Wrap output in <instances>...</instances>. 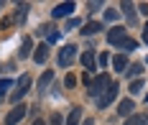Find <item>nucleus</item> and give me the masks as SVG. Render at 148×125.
<instances>
[{
    "label": "nucleus",
    "mask_w": 148,
    "mask_h": 125,
    "mask_svg": "<svg viewBox=\"0 0 148 125\" xmlns=\"http://www.w3.org/2000/svg\"><path fill=\"white\" fill-rule=\"evenodd\" d=\"M115 94H118V84L112 82V84L107 87V92H105L102 97L97 100V107H100V110H105V107H107V105H110V102H112V100H115Z\"/></svg>",
    "instance_id": "obj_6"
},
{
    "label": "nucleus",
    "mask_w": 148,
    "mask_h": 125,
    "mask_svg": "<svg viewBox=\"0 0 148 125\" xmlns=\"http://www.w3.org/2000/svg\"><path fill=\"white\" fill-rule=\"evenodd\" d=\"M10 87H13V82H10V79H0V97H3V94L8 92Z\"/></svg>",
    "instance_id": "obj_20"
},
{
    "label": "nucleus",
    "mask_w": 148,
    "mask_h": 125,
    "mask_svg": "<svg viewBox=\"0 0 148 125\" xmlns=\"http://www.w3.org/2000/svg\"><path fill=\"white\" fill-rule=\"evenodd\" d=\"M140 13H143V16H148V3H143V5H140Z\"/></svg>",
    "instance_id": "obj_27"
},
{
    "label": "nucleus",
    "mask_w": 148,
    "mask_h": 125,
    "mask_svg": "<svg viewBox=\"0 0 148 125\" xmlns=\"http://www.w3.org/2000/svg\"><path fill=\"white\" fill-rule=\"evenodd\" d=\"M110 84H112V82L107 79V74H100V77H95V79L87 84V94H89V97H97V100H100V97L107 92V87H110Z\"/></svg>",
    "instance_id": "obj_1"
},
{
    "label": "nucleus",
    "mask_w": 148,
    "mask_h": 125,
    "mask_svg": "<svg viewBox=\"0 0 148 125\" xmlns=\"http://www.w3.org/2000/svg\"><path fill=\"white\" fill-rule=\"evenodd\" d=\"M82 64H84V69H87V74H89V72H95V69H97V59H95V51H92V48H87V51L82 54Z\"/></svg>",
    "instance_id": "obj_8"
},
{
    "label": "nucleus",
    "mask_w": 148,
    "mask_h": 125,
    "mask_svg": "<svg viewBox=\"0 0 148 125\" xmlns=\"http://www.w3.org/2000/svg\"><path fill=\"white\" fill-rule=\"evenodd\" d=\"M33 125H44V120H36V123H33Z\"/></svg>",
    "instance_id": "obj_30"
},
{
    "label": "nucleus",
    "mask_w": 148,
    "mask_h": 125,
    "mask_svg": "<svg viewBox=\"0 0 148 125\" xmlns=\"http://www.w3.org/2000/svg\"><path fill=\"white\" fill-rule=\"evenodd\" d=\"M28 10H31V5L28 3H26V5H23V3H21V5H18V10H15V23H23V20H26V16H28Z\"/></svg>",
    "instance_id": "obj_13"
},
{
    "label": "nucleus",
    "mask_w": 148,
    "mask_h": 125,
    "mask_svg": "<svg viewBox=\"0 0 148 125\" xmlns=\"http://www.w3.org/2000/svg\"><path fill=\"white\" fill-rule=\"evenodd\" d=\"M72 10H74V3H59L51 10V16L54 18H66V16H72Z\"/></svg>",
    "instance_id": "obj_7"
},
{
    "label": "nucleus",
    "mask_w": 148,
    "mask_h": 125,
    "mask_svg": "<svg viewBox=\"0 0 148 125\" xmlns=\"http://www.w3.org/2000/svg\"><path fill=\"white\" fill-rule=\"evenodd\" d=\"M143 41H146V44H148V26H146V28H143Z\"/></svg>",
    "instance_id": "obj_28"
},
{
    "label": "nucleus",
    "mask_w": 148,
    "mask_h": 125,
    "mask_svg": "<svg viewBox=\"0 0 148 125\" xmlns=\"http://www.w3.org/2000/svg\"><path fill=\"white\" fill-rule=\"evenodd\" d=\"M74 54H77V46H74V44H66V46L59 51V64L61 66H69V64L74 61Z\"/></svg>",
    "instance_id": "obj_4"
},
{
    "label": "nucleus",
    "mask_w": 148,
    "mask_h": 125,
    "mask_svg": "<svg viewBox=\"0 0 148 125\" xmlns=\"http://www.w3.org/2000/svg\"><path fill=\"white\" fill-rule=\"evenodd\" d=\"M79 117H82V107H72L69 117H66V125H77V123H79Z\"/></svg>",
    "instance_id": "obj_16"
},
{
    "label": "nucleus",
    "mask_w": 148,
    "mask_h": 125,
    "mask_svg": "<svg viewBox=\"0 0 148 125\" xmlns=\"http://www.w3.org/2000/svg\"><path fill=\"white\" fill-rule=\"evenodd\" d=\"M31 48H33V44H31V38H26V41L21 44V51H18V56H21V59H26V56L31 54Z\"/></svg>",
    "instance_id": "obj_18"
},
{
    "label": "nucleus",
    "mask_w": 148,
    "mask_h": 125,
    "mask_svg": "<svg viewBox=\"0 0 148 125\" xmlns=\"http://www.w3.org/2000/svg\"><path fill=\"white\" fill-rule=\"evenodd\" d=\"M82 125H95V120H89V117H87V120H84Z\"/></svg>",
    "instance_id": "obj_29"
},
{
    "label": "nucleus",
    "mask_w": 148,
    "mask_h": 125,
    "mask_svg": "<svg viewBox=\"0 0 148 125\" xmlns=\"http://www.w3.org/2000/svg\"><path fill=\"white\" fill-rule=\"evenodd\" d=\"M133 110H135V102H133V100H123V102L118 105V112L123 115V117H130Z\"/></svg>",
    "instance_id": "obj_11"
},
{
    "label": "nucleus",
    "mask_w": 148,
    "mask_h": 125,
    "mask_svg": "<svg viewBox=\"0 0 148 125\" xmlns=\"http://www.w3.org/2000/svg\"><path fill=\"white\" fill-rule=\"evenodd\" d=\"M100 31H102V23H97V20H89L87 26L82 28V33H84V36H95V33H100Z\"/></svg>",
    "instance_id": "obj_12"
},
{
    "label": "nucleus",
    "mask_w": 148,
    "mask_h": 125,
    "mask_svg": "<svg viewBox=\"0 0 148 125\" xmlns=\"http://www.w3.org/2000/svg\"><path fill=\"white\" fill-rule=\"evenodd\" d=\"M77 26H79V20H77V18H72V20L66 23V31H72V28H77Z\"/></svg>",
    "instance_id": "obj_24"
},
{
    "label": "nucleus",
    "mask_w": 148,
    "mask_h": 125,
    "mask_svg": "<svg viewBox=\"0 0 148 125\" xmlns=\"http://www.w3.org/2000/svg\"><path fill=\"white\" fill-rule=\"evenodd\" d=\"M105 20H110V23H112V20H118V10L107 8V10H105Z\"/></svg>",
    "instance_id": "obj_22"
},
{
    "label": "nucleus",
    "mask_w": 148,
    "mask_h": 125,
    "mask_svg": "<svg viewBox=\"0 0 148 125\" xmlns=\"http://www.w3.org/2000/svg\"><path fill=\"white\" fill-rule=\"evenodd\" d=\"M120 8H123V13H125V18H128V23L135 26V20H138V18H135V5L133 3H123Z\"/></svg>",
    "instance_id": "obj_10"
},
{
    "label": "nucleus",
    "mask_w": 148,
    "mask_h": 125,
    "mask_svg": "<svg viewBox=\"0 0 148 125\" xmlns=\"http://www.w3.org/2000/svg\"><path fill=\"white\" fill-rule=\"evenodd\" d=\"M46 59H49V46H46V44L36 46V54H33V61H36V64H46Z\"/></svg>",
    "instance_id": "obj_9"
},
{
    "label": "nucleus",
    "mask_w": 148,
    "mask_h": 125,
    "mask_svg": "<svg viewBox=\"0 0 148 125\" xmlns=\"http://www.w3.org/2000/svg\"><path fill=\"white\" fill-rule=\"evenodd\" d=\"M51 125H61V115H51Z\"/></svg>",
    "instance_id": "obj_25"
},
{
    "label": "nucleus",
    "mask_w": 148,
    "mask_h": 125,
    "mask_svg": "<svg viewBox=\"0 0 148 125\" xmlns=\"http://www.w3.org/2000/svg\"><path fill=\"white\" fill-rule=\"evenodd\" d=\"M26 117V105H15L8 115H5V125H15L18 120H23Z\"/></svg>",
    "instance_id": "obj_5"
},
{
    "label": "nucleus",
    "mask_w": 148,
    "mask_h": 125,
    "mask_svg": "<svg viewBox=\"0 0 148 125\" xmlns=\"http://www.w3.org/2000/svg\"><path fill=\"white\" fill-rule=\"evenodd\" d=\"M140 89H143V79H135L130 84V92H140Z\"/></svg>",
    "instance_id": "obj_23"
},
{
    "label": "nucleus",
    "mask_w": 148,
    "mask_h": 125,
    "mask_svg": "<svg viewBox=\"0 0 148 125\" xmlns=\"http://www.w3.org/2000/svg\"><path fill=\"white\" fill-rule=\"evenodd\" d=\"M135 46H138V44H135L133 38H125V41H123V46H120V48H125V51H135Z\"/></svg>",
    "instance_id": "obj_21"
},
{
    "label": "nucleus",
    "mask_w": 148,
    "mask_h": 125,
    "mask_svg": "<svg viewBox=\"0 0 148 125\" xmlns=\"http://www.w3.org/2000/svg\"><path fill=\"white\" fill-rule=\"evenodd\" d=\"M146 102H148V97H146Z\"/></svg>",
    "instance_id": "obj_32"
},
{
    "label": "nucleus",
    "mask_w": 148,
    "mask_h": 125,
    "mask_svg": "<svg viewBox=\"0 0 148 125\" xmlns=\"http://www.w3.org/2000/svg\"><path fill=\"white\" fill-rule=\"evenodd\" d=\"M125 125H148V117H143V115H130V117H125Z\"/></svg>",
    "instance_id": "obj_17"
},
{
    "label": "nucleus",
    "mask_w": 148,
    "mask_h": 125,
    "mask_svg": "<svg viewBox=\"0 0 148 125\" xmlns=\"http://www.w3.org/2000/svg\"><path fill=\"white\" fill-rule=\"evenodd\" d=\"M74 84H77V79H74V77H66V87H69V89H72Z\"/></svg>",
    "instance_id": "obj_26"
},
{
    "label": "nucleus",
    "mask_w": 148,
    "mask_h": 125,
    "mask_svg": "<svg viewBox=\"0 0 148 125\" xmlns=\"http://www.w3.org/2000/svg\"><path fill=\"white\" fill-rule=\"evenodd\" d=\"M51 79H54V72H49V69H46L44 74H41V79H38V89H41V92H46V87L51 84Z\"/></svg>",
    "instance_id": "obj_14"
},
{
    "label": "nucleus",
    "mask_w": 148,
    "mask_h": 125,
    "mask_svg": "<svg viewBox=\"0 0 148 125\" xmlns=\"http://www.w3.org/2000/svg\"><path fill=\"white\" fill-rule=\"evenodd\" d=\"M125 38H128V31L120 28V26H112V28L107 31V44H112V46H123Z\"/></svg>",
    "instance_id": "obj_3"
},
{
    "label": "nucleus",
    "mask_w": 148,
    "mask_h": 125,
    "mask_svg": "<svg viewBox=\"0 0 148 125\" xmlns=\"http://www.w3.org/2000/svg\"><path fill=\"white\" fill-rule=\"evenodd\" d=\"M28 87H31V77L28 74H23V77L18 79V84H15V89L10 92V102H21V97L28 92Z\"/></svg>",
    "instance_id": "obj_2"
},
{
    "label": "nucleus",
    "mask_w": 148,
    "mask_h": 125,
    "mask_svg": "<svg viewBox=\"0 0 148 125\" xmlns=\"http://www.w3.org/2000/svg\"><path fill=\"white\" fill-rule=\"evenodd\" d=\"M0 8H3V3H0Z\"/></svg>",
    "instance_id": "obj_31"
},
{
    "label": "nucleus",
    "mask_w": 148,
    "mask_h": 125,
    "mask_svg": "<svg viewBox=\"0 0 148 125\" xmlns=\"http://www.w3.org/2000/svg\"><path fill=\"white\" fill-rule=\"evenodd\" d=\"M112 66H115L118 72H125V66H128V56H125V54H118V56L112 59Z\"/></svg>",
    "instance_id": "obj_15"
},
{
    "label": "nucleus",
    "mask_w": 148,
    "mask_h": 125,
    "mask_svg": "<svg viewBox=\"0 0 148 125\" xmlns=\"http://www.w3.org/2000/svg\"><path fill=\"white\" fill-rule=\"evenodd\" d=\"M125 74H128V77H140V74H143V66H140V64H133Z\"/></svg>",
    "instance_id": "obj_19"
}]
</instances>
